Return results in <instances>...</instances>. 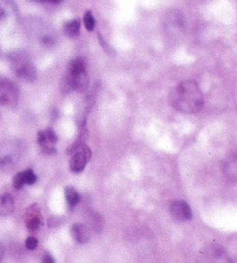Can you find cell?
<instances>
[{
    "label": "cell",
    "instance_id": "cell-9",
    "mask_svg": "<svg viewBox=\"0 0 237 263\" xmlns=\"http://www.w3.org/2000/svg\"><path fill=\"white\" fill-rule=\"evenodd\" d=\"M169 211L171 217L179 222H185V221L192 219V209L185 201H174L170 204Z\"/></svg>",
    "mask_w": 237,
    "mask_h": 263
},
{
    "label": "cell",
    "instance_id": "cell-4",
    "mask_svg": "<svg viewBox=\"0 0 237 263\" xmlns=\"http://www.w3.org/2000/svg\"><path fill=\"white\" fill-rule=\"evenodd\" d=\"M11 63H12L15 73H17L19 78L28 82H32L37 79L36 67L27 59L24 52L13 53L11 55Z\"/></svg>",
    "mask_w": 237,
    "mask_h": 263
},
{
    "label": "cell",
    "instance_id": "cell-2",
    "mask_svg": "<svg viewBox=\"0 0 237 263\" xmlns=\"http://www.w3.org/2000/svg\"><path fill=\"white\" fill-rule=\"evenodd\" d=\"M64 86L67 87V91H85L88 86V73H87L86 62L83 58H75L68 65V72L65 80Z\"/></svg>",
    "mask_w": 237,
    "mask_h": 263
},
{
    "label": "cell",
    "instance_id": "cell-25",
    "mask_svg": "<svg viewBox=\"0 0 237 263\" xmlns=\"http://www.w3.org/2000/svg\"><path fill=\"white\" fill-rule=\"evenodd\" d=\"M0 55H2V52H0Z\"/></svg>",
    "mask_w": 237,
    "mask_h": 263
},
{
    "label": "cell",
    "instance_id": "cell-14",
    "mask_svg": "<svg viewBox=\"0 0 237 263\" xmlns=\"http://www.w3.org/2000/svg\"><path fill=\"white\" fill-rule=\"evenodd\" d=\"M64 33L68 38H76L80 33V20L79 19H73V20L67 21L64 26Z\"/></svg>",
    "mask_w": 237,
    "mask_h": 263
},
{
    "label": "cell",
    "instance_id": "cell-12",
    "mask_svg": "<svg viewBox=\"0 0 237 263\" xmlns=\"http://www.w3.org/2000/svg\"><path fill=\"white\" fill-rule=\"evenodd\" d=\"M14 200L10 194L0 195V216H7L13 212Z\"/></svg>",
    "mask_w": 237,
    "mask_h": 263
},
{
    "label": "cell",
    "instance_id": "cell-21",
    "mask_svg": "<svg viewBox=\"0 0 237 263\" xmlns=\"http://www.w3.org/2000/svg\"><path fill=\"white\" fill-rule=\"evenodd\" d=\"M25 245H26V248H27V249L33 250L38 247V240L34 238V236H29V238H27V240H26Z\"/></svg>",
    "mask_w": 237,
    "mask_h": 263
},
{
    "label": "cell",
    "instance_id": "cell-7",
    "mask_svg": "<svg viewBox=\"0 0 237 263\" xmlns=\"http://www.w3.org/2000/svg\"><path fill=\"white\" fill-rule=\"evenodd\" d=\"M19 100V91L17 86L9 79L0 77V106L13 107Z\"/></svg>",
    "mask_w": 237,
    "mask_h": 263
},
{
    "label": "cell",
    "instance_id": "cell-8",
    "mask_svg": "<svg viewBox=\"0 0 237 263\" xmlns=\"http://www.w3.org/2000/svg\"><path fill=\"white\" fill-rule=\"evenodd\" d=\"M58 142V136L52 128L40 131L38 133V143L41 146L43 153L53 154L55 153V143Z\"/></svg>",
    "mask_w": 237,
    "mask_h": 263
},
{
    "label": "cell",
    "instance_id": "cell-23",
    "mask_svg": "<svg viewBox=\"0 0 237 263\" xmlns=\"http://www.w3.org/2000/svg\"><path fill=\"white\" fill-rule=\"evenodd\" d=\"M29 2H36V3H47V4H59L63 0H29Z\"/></svg>",
    "mask_w": 237,
    "mask_h": 263
},
{
    "label": "cell",
    "instance_id": "cell-17",
    "mask_svg": "<svg viewBox=\"0 0 237 263\" xmlns=\"http://www.w3.org/2000/svg\"><path fill=\"white\" fill-rule=\"evenodd\" d=\"M12 11V3L9 0H0V20L6 18Z\"/></svg>",
    "mask_w": 237,
    "mask_h": 263
},
{
    "label": "cell",
    "instance_id": "cell-16",
    "mask_svg": "<svg viewBox=\"0 0 237 263\" xmlns=\"http://www.w3.org/2000/svg\"><path fill=\"white\" fill-rule=\"evenodd\" d=\"M87 223H88L90 228H92L94 231H100L102 229V219L99 216L97 213H90L88 217H87Z\"/></svg>",
    "mask_w": 237,
    "mask_h": 263
},
{
    "label": "cell",
    "instance_id": "cell-1",
    "mask_svg": "<svg viewBox=\"0 0 237 263\" xmlns=\"http://www.w3.org/2000/svg\"><path fill=\"white\" fill-rule=\"evenodd\" d=\"M169 102L181 113L195 114L203 108L204 98L200 87L193 80L177 83L169 93Z\"/></svg>",
    "mask_w": 237,
    "mask_h": 263
},
{
    "label": "cell",
    "instance_id": "cell-3",
    "mask_svg": "<svg viewBox=\"0 0 237 263\" xmlns=\"http://www.w3.org/2000/svg\"><path fill=\"white\" fill-rule=\"evenodd\" d=\"M24 144L19 141H6L0 144V169H10L21 158Z\"/></svg>",
    "mask_w": 237,
    "mask_h": 263
},
{
    "label": "cell",
    "instance_id": "cell-10",
    "mask_svg": "<svg viewBox=\"0 0 237 263\" xmlns=\"http://www.w3.org/2000/svg\"><path fill=\"white\" fill-rule=\"evenodd\" d=\"M26 226H27L28 230L36 231L39 229L41 226V220H40V211L37 207V204L29 206L26 213Z\"/></svg>",
    "mask_w": 237,
    "mask_h": 263
},
{
    "label": "cell",
    "instance_id": "cell-15",
    "mask_svg": "<svg viewBox=\"0 0 237 263\" xmlns=\"http://www.w3.org/2000/svg\"><path fill=\"white\" fill-rule=\"evenodd\" d=\"M65 196H66V201L71 208L75 207L80 201L79 193L76 192L73 187H66V189H65Z\"/></svg>",
    "mask_w": 237,
    "mask_h": 263
},
{
    "label": "cell",
    "instance_id": "cell-19",
    "mask_svg": "<svg viewBox=\"0 0 237 263\" xmlns=\"http://www.w3.org/2000/svg\"><path fill=\"white\" fill-rule=\"evenodd\" d=\"M22 177H24L25 185H33L37 181V175L32 169H27L22 171Z\"/></svg>",
    "mask_w": 237,
    "mask_h": 263
},
{
    "label": "cell",
    "instance_id": "cell-5",
    "mask_svg": "<svg viewBox=\"0 0 237 263\" xmlns=\"http://www.w3.org/2000/svg\"><path fill=\"white\" fill-rule=\"evenodd\" d=\"M196 263H231V260L222 247L209 245L198 254Z\"/></svg>",
    "mask_w": 237,
    "mask_h": 263
},
{
    "label": "cell",
    "instance_id": "cell-6",
    "mask_svg": "<svg viewBox=\"0 0 237 263\" xmlns=\"http://www.w3.org/2000/svg\"><path fill=\"white\" fill-rule=\"evenodd\" d=\"M91 148L85 143H78L74 146L73 154H72L70 167L73 173H80L85 169V167L91 160Z\"/></svg>",
    "mask_w": 237,
    "mask_h": 263
},
{
    "label": "cell",
    "instance_id": "cell-18",
    "mask_svg": "<svg viewBox=\"0 0 237 263\" xmlns=\"http://www.w3.org/2000/svg\"><path fill=\"white\" fill-rule=\"evenodd\" d=\"M83 25H85L87 31L90 32H92L95 28V19L91 11H87L85 16H83Z\"/></svg>",
    "mask_w": 237,
    "mask_h": 263
},
{
    "label": "cell",
    "instance_id": "cell-11",
    "mask_svg": "<svg viewBox=\"0 0 237 263\" xmlns=\"http://www.w3.org/2000/svg\"><path fill=\"white\" fill-rule=\"evenodd\" d=\"M72 236L76 242L86 243L91 238L90 228L82 223H75L72 227Z\"/></svg>",
    "mask_w": 237,
    "mask_h": 263
},
{
    "label": "cell",
    "instance_id": "cell-13",
    "mask_svg": "<svg viewBox=\"0 0 237 263\" xmlns=\"http://www.w3.org/2000/svg\"><path fill=\"white\" fill-rule=\"evenodd\" d=\"M223 171L225 178L230 179V180H235L237 175V163H236V156L232 155L230 158L225 160Z\"/></svg>",
    "mask_w": 237,
    "mask_h": 263
},
{
    "label": "cell",
    "instance_id": "cell-22",
    "mask_svg": "<svg viewBox=\"0 0 237 263\" xmlns=\"http://www.w3.org/2000/svg\"><path fill=\"white\" fill-rule=\"evenodd\" d=\"M43 263H55V261H54V258L52 257V255H51V254L46 253V254L44 255Z\"/></svg>",
    "mask_w": 237,
    "mask_h": 263
},
{
    "label": "cell",
    "instance_id": "cell-20",
    "mask_svg": "<svg viewBox=\"0 0 237 263\" xmlns=\"http://www.w3.org/2000/svg\"><path fill=\"white\" fill-rule=\"evenodd\" d=\"M25 185L24 182V177H22V171H20V173L15 174L14 178H13V186L15 189H21L22 186Z\"/></svg>",
    "mask_w": 237,
    "mask_h": 263
},
{
    "label": "cell",
    "instance_id": "cell-24",
    "mask_svg": "<svg viewBox=\"0 0 237 263\" xmlns=\"http://www.w3.org/2000/svg\"><path fill=\"white\" fill-rule=\"evenodd\" d=\"M3 256H4V248L2 246V243H0V261H2Z\"/></svg>",
    "mask_w": 237,
    "mask_h": 263
}]
</instances>
